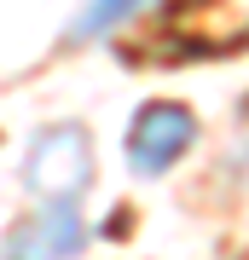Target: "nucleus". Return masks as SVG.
Returning <instances> with one entry per match:
<instances>
[{"mask_svg":"<svg viewBox=\"0 0 249 260\" xmlns=\"http://www.w3.org/2000/svg\"><path fill=\"white\" fill-rule=\"evenodd\" d=\"M23 185L35 203H81L93 185V139L75 121L41 127L23 150Z\"/></svg>","mask_w":249,"mask_h":260,"instance_id":"1","label":"nucleus"},{"mask_svg":"<svg viewBox=\"0 0 249 260\" xmlns=\"http://www.w3.org/2000/svg\"><path fill=\"white\" fill-rule=\"evenodd\" d=\"M197 139V116L185 110V104H168V99H151V104H139V116H133V127H128V162H133V174H168L185 150H191Z\"/></svg>","mask_w":249,"mask_h":260,"instance_id":"2","label":"nucleus"},{"mask_svg":"<svg viewBox=\"0 0 249 260\" xmlns=\"http://www.w3.org/2000/svg\"><path fill=\"white\" fill-rule=\"evenodd\" d=\"M6 254H41V260H58V254H81L87 249V225H81V208L75 203H41V214H29L6 232L0 243Z\"/></svg>","mask_w":249,"mask_h":260,"instance_id":"3","label":"nucleus"},{"mask_svg":"<svg viewBox=\"0 0 249 260\" xmlns=\"http://www.w3.org/2000/svg\"><path fill=\"white\" fill-rule=\"evenodd\" d=\"M145 6H151V0H87V12L70 23V35H64V41H99V35H110V29L133 23Z\"/></svg>","mask_w":249,"mask_h":260,"instance_id":"4","label":"nucleus"}]
</instances>
